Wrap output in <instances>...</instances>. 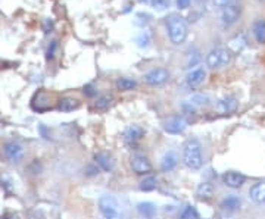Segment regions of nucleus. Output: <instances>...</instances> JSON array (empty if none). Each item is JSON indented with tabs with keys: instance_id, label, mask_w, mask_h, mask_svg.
Masks as SVG:
<instances>
[{
	"instance_id": "f257e3e1",
	"label": "nucleus",
	"mask_w": 265,
	"mask_h": 219,
	"mask_svg": "<svg viewBox=\"0 0 265 219\" xmlns=\"http://www.w3.org/2000/svg\"><path fill=\"white\" fill-rule=\"evenodd\" d=\"M183 162L190 169H200L203 159H202V147L198 140L192 138L187 140L183 149Z\"/></svg>"
},
{
	"instance_id": "f03ea898",
	"label": "nucleus",
	"mask_w": 265,
	"mask_h": 219,
	"mask_svg": "<svg viewBox=\"0 0 265 219\" xmlns=\"http://www.w3.org/2000/svg\"><path fill=\"white\" fill-rule=\"evenodd\" d=\"M166 25H168V34L169 38L174 44H181L184 43V40L187 38V24L184 22V19L178 15H171L166 18Z\"/></svg>"
},
{
	"instance_id": "7ed1b4c3",
	"label": "nucleus",
	"mask_w": 265,
	"mask_h": 219,
	"mask_svg": "<svg viewBox=\"0 0 265 219\" xmlns=\"http://www.w3.org/2000/svg\"><path fill=\"white\" fill-rule=\"evenodd\" d=\"M99 209L105 219H123L120 203L114 196H102L99 199Z\"/></svg>"
},
{
	"instance_id": "20e7f679",
	"label": "nucleus",
	"mask_w": 265,
	"mask_h": 219,
	"mask_svg": "<svg viewBox=\"0 0 265 219\" xmlns=\"http://www.w3.org/2000/svg\"><path fill=\"white\" fill-rule=\"evenodd\" d=\"M232 52L223 47H217L214 50L209 52V55L206 56V63L209 68L217 69V68H224L229 63L232 62Z\"/></svg>"
},
{
	"instance_id": "39448f33",
	"label": "nucleus",
	"mask_w": 265,
	"mask_h": 219,
	"mask_svg": "<svg viewBox=\"0 0 265 219\" xmlns=\"http://www.w3.org/2000/svg\"><path fill=\"white\" fill-rule=\"evenodd\" d=\"M240 12H242V7L239 3H229L227 6L223 7V12H221V22L224 27H230L233 25L239 16H240Z\"/></svg>"
},
{
	"instance_id": "423d86ee",
	"label": "nucleus",
	"mask_w": 265,
	"mask_h": 219,
	"mask_svg": "<svg viewBox=\"0 0 265 219\" xmlns=\"http://www.w3.org/2000/svg\"><path fill=\"white\" fill-rule=\"evenodd\" d=\"M132 168L137 175H147L152 172L150 160L143 155H134L132 157Z\"/></svg>"
},
{
	"instance_id": "0eeeda50",
	"label": "nucleus",
	"mask_w": 265,
	"mask_h": 219,
	"mask_svg": "<svg viewBox=\"0 0 265 219\" xmlns=\"http://www.w3.org/2000/svg\"><path fill=\"white\" fill-rule=\"evenodd\" d=\"M168 78H169V72L164 68L152 69L150 72H147L144 75V81L149 86H161V84H164V83L168 81Z\"/></svg>"
},
{
	"instance_id": "6e6552de",
	"label": "nucleus",
	"mask_w": 265,
	"mask_h": 219,
	"mask_svg": "<svg viewBox=\"0 0 265 219\" xmlns=\"http://www.w3.org/2000/svg\"><path fill=\"white\" fill-rule=\"evenodd\" d=\"M3 152H4V156L7 157L10 162H19L24 156V147L16 141L6 143L4 147H3Z\"/></svg>"
},
{
	"instance_id": "1a4fd4ad",
	"label": "nucleus",
	"mask_w": 265,
	"mask_h": 219,
	"mask_svg": "<svg viewBox=\"0 0 265 219\" xmlns=\"http://www.w3.org/2000/svg\"><path fill=\"white\" fill-rule=\"evenodd\" d=\"M205 78H206V69L202 68V66H199V68L192 69V71L187 74V77H186V84H187V87H190V89H196V87H199V86L205 81Z\"/></svg>"
},
{
	"instance_id": "9d476101",
	"label": "nucleus",
	"mask_w": 265,
	"mask_h": 219,
	"mask_svg": "<svg viewBox=\"0 0 265 219\" xmlns=\"http://www.w3.org/2000/svg\"><path fill=\"white\" fill-rule=\"evenodd\" d=\"M187 126V122L183 116H171L164 124V129L168 134H181Z\"/></svg>"
},
{
	"instance_id": "9b49d317",
	"label": "nucleus",
	"mask_w": 265,
	"mask_h": 219,
	"mask_svg": "<svg viewBox=\"0 0 265 219\" xmlns=\"http://www.w3.org/2000/svg\"><path fill=\"white\" fill-rule=\"evenodd\" d=\"M217 112L221 115H227V113H233L237 109V100L233 96H226L223 99L218 100L217 106H215Z\"/></svg>"
},
{
	"instance_id": "f8f14e48",
	"label": "nucleus",
	"mask_w": 265,
	"mask_h": 219,
	"mask_svg": "<svg viewBox=\"0 0 265 219\" xmlns=\"http://www.w3.org/2000/svg\"><path fill=\"white\" fill-rule=\"evenodd\" d=\"M245 181H246V177L234 171H229L223 175V183L230 188H240L245 184Z\"/></svg>"
},
{
	"instance_id": "ddd939ff",
	"label": "nucleus",
	"mask_w": 265,
	"mask_h": 219,
	"mask_svg": "<svg viewBox=\"0 0 265 219\" xmlns=\"http://www.w3.org/2000/svg\"><path fill=\"white\" fill-rule=\"evenodd\" d=\"M143 135H144V129L141 128L140 125H130L127 129H126V132H124V138H126V141L127 143H137V141H140L141 138H143Z\"/></svg>"
},
{
	"instance_id": "4468645a",
	"label": "nucleus",
	"mask_w": 265,
	"mask_h": 219,
	"mask_svg": "<svg viewBox=\"0 0 265 219\" xmlns=\"http://www.w3.org/2000/svg\"><path fill=\"white\" fill-rule=\"evenodd\" d=\"M214 191H215V188H214V186L211 183H200L198 188H196V196H198L199 200L208 202V200L212 199Z\"/></svg>"
},
{
	"instance_id": "2eb2a0df",
	"label": "nucleus",
	"mask_w": 265,
	"mask_h": 219,
	"mask_svg": "<svg viewBox=\"0 0 265 219\" xmlns=\"http://www.w3.org/2000/svg\"><path fill=\"white\" fill-rule=\"evenodd\" d=\"M177 163H178V157L175 155V152L169 150V152H166L162 157V160H161V169L164 172H169L177 166Z\"/></svg>"
},
{
	"instance_id": "dca6fc26",
	"label": "nucleus",
	"mask_w": 265,
	"mask_h": 219,
	"mask_svg": "<svg viewBox=\"0 0 265 219\" xmlns=\"http://www.w3.org/2000/svg\"><path fill=\"white\" fill-rule=\"evenodd\" d=\"M138 214L144 219H153L156 215V206L152 202H141L137 206Z\"/></svg>"
},
{
	"instance_id": "f3484780",
	"label": "nucleus",
	"mask_w": 265,
	"mask_h": 219,
	"mask_svg": "<svg viewBox=\"0 0 265 219\" xmlns=\"http://www.w3.org/2000/svg\"><path fill=\"white\" fill-rule=\"evenodd\" d=\"M249 194H251V199L255 203H265V181L255 184L254 187L251 188Z\"/></svg>"
},
{
	"instance_id": "a211bd4d",
	"label": "nucleus",
	"mask_w": 265,
	"mask_h": 219,
	"mask_svg": "<svg viewBox=\"0 0 265 219\" xmlns=\"http://www.w3.org/2000/svg\"><path fill=\"white\" fill-rule=\"evenodd\" d=\"M95 160H96V163H98V166H99L102 171H105V172H109V171H112V168H114V162H112V159L109 155H106V153H96L95 155Z\"/></svg>"
},
{
	"instance_id": "6ab92c4d",
	"label": "nucleus",
	"mask_w": 265,
	"mask_h": 219,
	"mask_svg": "<svg viewBox=\"0 0 265 219\" xmlns=\"http://www.w3.org/2000/svg\"><path fill=\"white\" fill-rule=\"evenodd\" d=\"M80 106V102L74 97H64L59 100V105H58V109L62 110V112H72L75 109H78Z\"/></svg>"
},
{
	"instance_id": "aec40b11",
	"label": "nucleus",
	"mask_w": 265,
	"mask_h": 219,
	"mask_svg": "<svg viewBox=\"0 0 265 219\" xmlns=\"http://www.w3.org/2000/svg\"><path fill=\"white\" fill-rule=\"evenodd\" d=\"M248 44V40H246V35L245 34H237L236 37H233L229 43V47L232 49L234 53H239L242 52Z\"/></svg>"
},
{
	"instance_id": "412c9836",
	"label": "nucleus",
	"mask_w": 265,
	"mask_h": 219,
	"mask_svg": "<svg viewBox=\"0 0 265 219\" xmlns=\"http://www.w3.org/2000/svg\"><path fill=\"white\" fill-rule=\"evenodd\" d=\"M242 202L237 196H227L223 202H221V208L229 211V212H234L240 208Z\"/></svg>"
},
{
	"instance_id": "4be33fe9",
	"label": "nucleus",
	"mask_w": 265,
	"mask_h": 219,
	"mask_svg": "<svg viewBox=\"0 0 265 219\" xmlns=\"http://www.w3.org/2000/svg\"><path fill=\"white\" fill-rule=\"evenodd\" d=\"M254 35L258 43H265V19H260L254 24Z\"/></svg>"
},
{
	"instance_id": "5701e85b",
	"label": "nucleus",
	"mask_w": 265,
	"mask_h": 219,
	"mask_svg": "<svg viewBox=\"0 0 265 219\" xmlns=\"http://www.w3.org/2000/svg\"><path fill=\"white\" fill-rule=\"evenodd\" d=\"M117 87L123 92H129V90H132V89L137 87V83L132 78H120L117 81Z\"/></svg>"
},
{
	"instance_id": "b1692460",
	"label": "nucleus",
	"mask_w": 265,
	"mask_h": 219,
	"mask_svg": "<svg viewBox=\"0 0 265 219\" xmlns=\"http://www.w3.org/2000/svg\"><path fill=\"white\" fill-rule=\"evenodd\" d=\"M156 187H158V180L155 177H147L140 183L141 191H153Z\"/></svg>"
},
{
	"instance_id": "393cba45",
	"label": "nucleus",
	"mask_w": 265,
	"mask_h": 219,
	"mask_svg": "<svg viewBox=\"0 0 265 219\" xmlns=\"http://www.w3.org/2000/svg\"><path fill=\"white\" fill-rule=\"evenodd\" d=\"M180 219H200V217L195 206H186L180 215Z\"/></svg>"
},
{
	"instance_id": "a878e982",
	"label": "nucleus",
	"mask_w": 265,
	"mask_h": 219,
	"mask_svg": "<svg viewBox=\"0 0 265 219\" xmlns=\"http://www.w3.org/2000/svg\"><path fill=\"white\" fill-rule=\"evenodd\" d=\"M111 102H112V96H100L95 103V108L99 109V110H105V109L109 108Z\"/></svg>"
},
{
	"instance_id": "bb28decb",
	"label": "nucleus",
	"mask_w": 265,
	"mask_h": 219,
	"mask_svg": "<svg viewBox=\"0 0 265 219\" xmlns=\"http://www.w3.org/2000/svg\"><path fill=\"white\" fill-rule=\"evenodd\" d=\"M209 102H211L209 97H208V96H203V94L193 96L192 100H190V103L195 105V106H206V105H209Z\"/></svg>"
},
{
	"instance_id": "cd10ccee",
	"label": "nucleus",
	"mask_w": 265,
	"mask_h": 219,
	"mask_svg": "<svg viewBox=\"0 0 265 219\" xmlns=\"http://www.w3.org/2000/svg\"><path fill=\"white\" fill-rule=\"evenodd\" d=\"M143 1H146V3H149V4H152L153 7H156V9H159V10L166 9V7H168V4H169V1H168V0H143Z\"/></svg>"
},
{
	"instance_id": "c85d7f7f",
	"label": "nucleus",
	"mask_w": 265,
	"mask_h": 219,
	"mask_svg": "<svg viewBox=\"0 0 265 219\" xmlns=\"http://www.w3.org/2000/svg\"><path fill=\"white\" fill-rule=\"evenodd\" d=\"M190 1H192V0H175L178 9H187V7L190 6Z\"/></svg>"
},
{
	"instance_id": "c756f323",
	"label": "nucleus",
	"mask_w": 265,
	"mask_h": 219,
	"mask_svg": "<svg viewBox=\"0 0 265 219\" xmlns=\"http://www.w3.org/2000/svg\"><path fill=\"white\" fill-rule=\"evenodd\" d=\"M55 49H56V41H52V44H50L49 49H47V59H52V58H53Z\"/></svg>"
},
{
	"instance_id": "7c9ffc66",
	"label": "nucleus",
	"mask_w": 265,
	"mask_h": 219,
	"mask_svg": "<svg viewBox=\"0 0 265 219\" xmlns=\"http://www.w3.org/2000/svg\"><path fill=\"white\" fill-rule=\"evenodd\" d=\"M230 1H232V0H214V3H215L217 6H220V7H224V6H227Z\"/></svg>"
},
{
	"instance_id": "2f4dec72",
	"label": "nucleus",
	"mask_w": 265,
	"mask_h": 219,
	"mask_svg": "<svg viewBox=\"0 0 265 219\" xmlns=\"http://www.w3.org/2000/svg\"><path fill=\"white\" fill-rule=\"evenodd\" d=\"M84 93L92 97V96H95V94H96V92L93 90V87H92V86H86V87H84Z\"/></svg>"
},
{
	"instance_id": "473e14b6",
	"label": "nucleus",
	"mask_w": 265,
	"mask_h": 219,
	"mask_svg": "<svg viewBox=\"0 0 265 219\" xmlns=\"http://www.w3.org/2000/svg\"><path fill=\"white\" fill-rule=\"evenodd\" d=\"M221 219H234V218H230V217H223Z\"/></svg>"
},
{
	"instance_id": "72a5a7b5",
	"label": "nucleus",
	"mask_w": 265,
	"mask_h": 219,
	"mask_svg": "<svg viewBox=\"0 0 265 219\" xmlns=\"http://www.w3.org/2000/svg\"><path fill=\"white\" fill-rule=\"evenodd\" d=\"M198 3H202V1H206V0H196Z\"/></svg>"
}]
</instances>
